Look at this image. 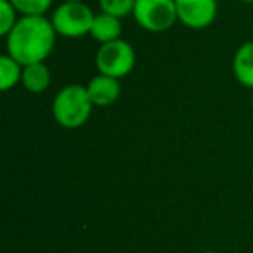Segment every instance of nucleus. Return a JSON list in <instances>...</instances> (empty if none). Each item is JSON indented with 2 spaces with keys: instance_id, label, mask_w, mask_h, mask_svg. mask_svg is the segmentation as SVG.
<instances>
[{
  "instance_id": "obj_1",
  "label": "nucleus",
  "mask_w": 253,
  "mask_h": 253,
  "mask_svg": "<svg viewBox=\"0 0 253 253\" xmlns=\"http://www.w3.org/2000/svg\"><path fill=\"white\" fill-rule=\"evenodd\" d=\"M56 30L45 16H21L5 37V54L23 66L45 63L56 47Z\"/></svg>"
},
{
  "instance_id": "obj_2",
  "label": "nucleus",
  "mask_w": 253,
  "mask_h": 253,
  "mask_svg": "<svg viewBox=\"0 0 253 253\" xmlns=\"http://www.w3.org/2000/svg\"><path fill=\"white\" fill-rule=\"evenodd\" d=\"M94 108L95 106L90 101L87 87L80 84H70L64 85L54 97L52 116L59 126L66 130H75L88 122Z\"/></svg>"
},
{
  "instance_id": "obj_3",
  "label": "nucleus",
  "mask_w": 253,
  "mask_h": 253,
  "mask_svg": "<svg viewBox=\"0 0 253 253\" xmlns=\"http://www.w3.org/2000/svg\"><path fill=\"white\" fill-rule=\"evenodd\" d=\"M95 14L85 2H61L52 11L50 21L56 33L64 39H82L90 35Z\"/></svg>"
},
{
  "instance_id": "obj_4",
  "label": "nucleus",
  "mask_w": 253,
  "mask_h": 253,
  "mask_svg": "<svg viewBox=\"0 0 253 253\" xmlns=\"http://www.w3.org/2000/svg\"><path fill=\"white\" fill-rule=\"evenodd\" d=\"M135 49L126 40H113L108 43H101L95 54V66L102 75L113 78H123L130 75L135 68Z\"/></svg>"
},
{
  "instance_id": "obj_5",
  "label": "nucleus",
  "mask_w": 253,
  "mask_h": 253,
  "mask_svg": "<svg viewBox=\"0 0 253 253\" xmlns=\"http://www.w3.org/2000/svg\"><path fill=\"white\" fill-rule=\"evenodd\" d=\"M132 18L149 33L169 32L179 21L175 0H135Z\"/></svg>"
},
{
  "instance_id": "obj_6",
  "label": "nucleus",
  "mask_w": 253,
  "mask_h": 253,
  "mask_svg": "<svg viewBox=\"0 0 253 253\" xmlns=\"http://www.w3.org/2000/svg\"><path fill=\"white\" fill-rule=\"evenodd\" d=\"M175 7L179 23L191 30L208 28L218 12L217 0H175Z\"/></svg>"
},
{
  "instance_id": "obj_7",
  "label": "nucleus",
  "mask_w": 253,
  "mask_h": 253,
  "mask_svg": "<svg viewBox=\"0 0 253 253\" xmlns=\"http://www.w3.org/2000/svg\"><path fill=\"white\" fill-rule=\"evenodd\" d=\"M87 92L90 95V101L97 108H106V106L115 104L122 95V85L118 78L108 77V75L97 73L94 78H90L87 85Z\"/></svg>"
},
{
  "instance_id": "obj_8",
  "label": "nucleus",
  "mask_w": 253,
  "mask_h": 253,
  "mask_svg": "<svg viewBox=\"0 0 253 253\" xmlns=\"http://www.w3.org/2000/svg\"><path fill=\"white\" fill-rule=\"evenodd\" d=\"M232 73L246 88H253V40L238 47L232 57Z\"/></svg>"
},
{
  "instance_id": "obj_9",
  "label": "nucleus",
  "mask_w": 253,
  "mask_h": 253,
  "mask_svg": "<svg viewBox=\"0 0 253 253\" xmlns=\"http://www.w3.org/2000/svg\"><path fill=\"white\" fill-rule=\"evenodd\" d=\"M52 75L50 68L45 63H33L23 66V78L21 85L32 94H42L50 87Z\"/></svg>"
},
{
  "instance_id": "obj_10",
  "label": "nucleus",
  "mask_w": 253,
  "mask_h": 253,
  "mask_svg": "<svg viewBox=\"0 0 253 253\" xmlns=\"http://www.w3.org/2000/svg\"><path fill=\"white\" fill-rule=\"evenodd\" d=\"M122 19L115 18L106 12L95 14L94 23H92L90 37L99 43H108L113 40H118L122 37Z\"/></svg>"
},
{
  "instance_id": "obj_11",
  "label": "nucleus",
  "mask_w": 253,
  "mask_h": 253,
  "mask_svg": "<svg viewBox=\"0 0 253 253\" xmlns=\"http://www.w3.org/2000/svg\"><path fill=\"white\" fill-rule=\"evenodd\" d=\"M23 78V64L18 63L14 57L9 54L0 56V88L4 92H9L21 84Z\"/></svg>"
},
{
  "instance_id": "obj_12",
  "label": "nucleus",
  "mask_w": 253,
  "mask_h": 253,
  "mask_svg": "<svg viewBox=\"0 0 253 253\" xmlns=\"http://www.w3.org/2000/svg\"><path fill=\"white\" fill-rule=\"evenodd\" d=\"M19 16H45L54 0H11Z\"/></svg>"
},
{
  "instance_id": "obj_13",
  "label": "nucleus",
  "mask_w": 253,
  "mask_h": 253,
  "mask_svg": "<svg viewBox=\"0 0 253 253\" xmlns=\"http://www.w3.org/2000/svg\"><path fill=\"white\" fill-rule=\"evenodd\" d=\"M99 7H101V12L123 19L126 16H132L135 0H99Z\"/></svg>"
},
{
  "instance_id": "obj_14",
  "label": "nucleus",
  "mask_w": 253,
  "mask_h": 253,
  "mask_svg": "<svg viewBox=\"0 0 253 253\" xmlns=\"http://www.w3.org/2000/svg\"><path fill=\"white\" fill-rule=\"evenodd\" d=\"M19 18L21 16L11 4V0H0V35L7 37Z\"/></svg>"
},
{
  "instance_id": "obj_15",
  "label": "nucleus",
  "mask_w": 253,
  "mask_h": 253,
  "mask_svg": "<svg viewBox=\"0 0 253 253\" xmlns=\"http://www.w3.org/2000/svg\"><path fill=\"white\" fill-rule=\"evenodd\" d=\"M241 4H253V0H239Z\"/></svg>"
},
{
  "instance_id": "obj_16",
  "label": "nucleus",
  "mask_w": 253,
  "mask_h": 253,
  "mask_svg": "<svg viewBox=\"0 0 253 253\" xmlns=\"http://www.w3.org/2000/svg\"><path fill=\"white\" fill-rule=\"evenodd\" d=\"M63 2H85V0H63Z\"/></svg>"
},
{
  "instance_id": "obj_17",
  "label": "nucleus",
  "mask_w": 253,
  "mask_h": 253,
  "mask_svg": "<svg viewBox=\"0 0 253 253\" xmlns=\"http://www.w3.org/2000/svg\"><path fill=\"white\" fill-rule=\"evenodd\" d=\"M201 253H217V252H201Z\"/></svg>"
},
{
  "instance_id": "obj_18",
  "label": "nucleus",
  "mask_w": 253,
  "mask_h": 253,
  "mask_svg": "<svg viewBox=\"0 0 253 253\" xmlns=\"http://www.w3.org/2000/svg\"><path fill=\"white\" fill-rule=\"evenodd\" d=\"M252 109H253V97H252Z\"/></svg>"
}]
</instances>
